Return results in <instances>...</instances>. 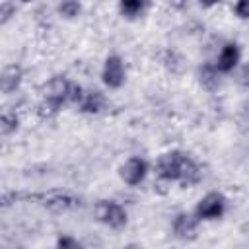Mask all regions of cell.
I'll use <instances>...</instances> for the list:
<instances>
[{
	"label": "cell",
	"instance_id": "1",
	"mask_svg": "<svg viewBox=\"0 0 249 249\" xmlns=\"http://www.w3.org/2000/svg\"><path fill=\"white\" fill-rule=\"evenodd\" d=\"M156 171L160 181H165V183L181 181L183 185H195L202 177L200 167L181 150H173L160 156Z\"/></svg>",
	"mask_w": 249,
	"mask_h": 249
},
{
	"label": "cell",
	"instance_id": "2",
	"mask_svg": "<svg viewBox=\"0 0 249 249\" xmlns=\"http://www.w3.org/2000/svg\"><path fill=\"white\" fill-rule=\"evenodd\" d=\"M93 216L97 222L113 228V230H121L126 226V212L119 202L113 200H99L93 206Z\"/></svg>",
	"mask_w": 249,
	"mask_h": 249
},
{
	"label": "cell",
	"instance_id": "3",
	"mask_svg": "<svg viewBox=\"0 0 249 249\" xmlns=\"http://www.w3.org/2000/svg\"><path fill=\"white\" fill-rule=\"evenodd\" d=\"M226 210V196L222 193H208L204 195L195 208L196 220H218Z\"/></svg>",
	"mask_w": 249,
	"mask_h": 249
},
{
	"label": "cell",
	"instance_id": "4",
	"mask_svg": "<svg viewBox=\"0 0 249 249\" xmlns=\"http://www.w3.org/2000/svg\"><path fill=\"white\" fill-rule=\"evenodd\" d=\"M126 72H124V62L119 54H109L105 58L103 70H101V80L109 89H119L124 84Z\"/></svg>",
	"mask_w": 249,
	"mask_h": 249
},
{
	"label": "cell",
	"instance_id": "5",
	"mask_svg": "<svg viewBox=\"0 0 249 249\" xmlns=\"http://www.w3.org/2000/svg\"><path fill=\"white\" fill-rule=\"evenodd\" d=\"M146 173H148V163H146L144 158H138V156L128 158V160L119 167L121 179H123L126 185H130V187L140 185V183L144 181Z\"/></svg>",
	"mask_w": 249,
	"mask_h": 249
},
{
	"label": "cell",
	"instance_id": "6",
	"mask_svg": "<svg viewBox=\"0 0 249 249\" xmlns=\"http://www.w3.org/2000/svg\"><path fill=\"white\" fill-rule=\"evenodd\" d=\"M239 58H241L239 45H237V43H226V45L222 47V51H220L218 60H216L214 66H216V70H218L220 74H228V72H231V70L237 66Z\"/></svg>",
	"mask_w": 249,
	"mask_h": 249
},
{
	"label": "cell",
	"instance_id": "7",
	"mask_svg": "<svg viewBox=\"0 0 249 249\" xmlns=\"http://www.w3.org/2000/svg\"><path fill=\"white\" fill-rule=\"evenodd\" d=\"M173 233L181 239H193L196 235V228H198V220L195 218V214H189V212H179L175 218H173Z\"/></svg>",
	"mask_w": 249,
	"mask_h": 249
},
{
	"label": "cell",
	"instance_id": "8",
	"mask_svg": "<svg viewBox=\"0 0 249 249\" xmlns=\"http://www.w3.org/2000/svg\"><path fill=\"white\" fill-rule=\"evenodd\" d=\"M23 80V70L19 64H8L0 70V91L2 93H14Z\"/></svg>",
	"mask_w": 249,
	"mask_h": 249
},
{
	"label": "cell",
	"instance_id": "9",
	"mask_svg": "<svg viewBox=\"0 0 249 249\" xmlns=\"http://www.w3.org/2000/svg\"><path fill=\"white\" fill-rule=\"evenodd\" d=\"M68 86H70V80L64 78V76H54L47 82L45 86V97L49 99H54L58 103H66V93H68Z\"/></svg>",
	"mask_w": 249,
	"mask_h": 249
},
{
	"label": "cell",
	"instance_id": "10",
	"mask_svg": "<svg viewBox=\"0 0 249 249\" xmlns=\"http://www.w3.org/2000/svg\"><path fill=\"white\" fill-rule=\"evenodd\" d=\"M105 107V95L99 89H89L84 91V97L80 101V111L88 115H95Z\"/></svg>",
	"mask_w": 249,
	"mask_h": 249
},
{
	"label": "cell",
	"instance_id": "11",
	"mask_svg": "<svg viewBox=\"0 0 249 249\" xmlns=\"http://www.w3.org/2000/svg\"><path fill=\"white\" fill-rule=\"evenodd\" d=\"M45 206L53 208V210H70V208H76L80 206V198L72 196V195H62V193H53L45 198Z\"/></svg>",
	"mask_w": 249,
	"mask_h": 249
},
{
	"label": "cell",
	"instance_id": "12",
	"mask_svg": "<svg viewBox=\"0 0 249 249\" xmlns=\"http://www.w3.org/2000/svg\"><path fill=\"white\" fill-rule=\"evenodd\" d=\"M198 78H200V84L206 88V89H216L220 86V72L216 70L214 64L206 62L198 68Z\"/></svg>",
	"mask_w": 249,
	"mask_h": 249
},
{
	"label": "cell",
	"instance_id": "13",
	"mask_svg": "<svg viewBox=\"0 0 249 249\" xmlns=\"http://www.w3.org/2000/svg\"><path fill=\"white\" fill-rule=\"evenodd\" d=\"M144 10H146V4L142 0H123V2H119V12L126 19L138 18Z\"/></svg>",
	"mask_w": 249,
	"mask_h": 249
},
{
	"label": "cell",
	"instance_id": "14",
	"mask_svg": "<svg viewBox=\"0 0 249 249\" xmlns=\"http://www.w3.org/2000/svg\"><path fill=\"white\" fill-rule=\"evenodd\" d=\"M19 126V119L14 111H2L0 113V134H12Z\"/></svg>",
	"mask_w": 249,
	"mask_h": 249
},
{
	"label": "cell",
	"instance_id": "15",
	"mask_svg": "<svg viewBox=\"0 0 249 249\" xmlns=\"http://www.w3.org/2000/svg\"><path fill=\"white\" fill-rule=\"evenodd\" d=\"M62 103L54 101V99H49V97H43V101L37 105V115L41 119H53L58 111H60Z\"/></svg>",
	"mask_w": 249,
	"mask_h": 249
},
{
	"label": "cell",
	"instance_id": "16",
	"mask_svg": "<svg viewBox=\"0 0 249 249\" xmlns=\"http://www.w3.org/2000/svg\"><path fill=\"white\" fill-rule=\"evenodd\" d=\"M58 14L62 16V18H66V19H72V18H76V16H80V12H82V4L80 2H76V0H66V2H62V4H58Z\"/></svg>",
	"mask_w": 249,
	"mask_h": 249
},
{
	"label": "cell",
	"instance_id": "17",
	"mask_svg": "<svg viewBox=\"0 0 249 249\" xmlns=\"http://www.w3.org/2000/svg\"><path fill=\"white\" fill-rule=\"evenodd\" d=\"M82 97H84V88L76 82H70L68 93H66V103H80Z\"/></svg>",
	"mask_w": 249,
	"mask_h": 249
},
{
	"label": "cell",
	"instance_id": "18",
	"mask_svg": "<svg viewBox=\"0 0 249 249\" xmlns=\"http://www.w3.org/2000/svg\"><path fill=\"white\" fill-rule=\"evenodd\" d=\"M16 10H18V6L14 2H0V25L10 21L12 16L16 14Z\"/></svg>",
	"mask_w": 249,
	"mask_h": 249
},
{
	"label": "cell",
	"instance_id": "19",
	"mask_svg": "<svg viewBox=\"0 0 249 249\" xmlns=\"http://www.w3.org/2000/svg\"><path fill=\"white\" fill-rule=\"evenodd\" d=\"M56 249H82V247H80V243H78L74 237L62 235V237H58V241H56Z\"/></svg>",
	"mask_w": 249,
	"mask_h": 249
},
{
	"label": "cell",
	"instance_id": "20",
	"mask_svg": "<svg viewBox=\"0 0 249 249\" xmlns=\"http://www.w3.org/2000/svg\"><path fill=\"white\" fill-rule=\"evenodd\" d=\"M233 12H235L241 19H245V18H247V2H237V4H233Z\"/></svg>",
	"mask_w": 249,
	"mask_h": 249
},
{
	"label": "cell",
	"instance_id": "21",
	"mask_svg": "<svg viewBox=\"0 0 249 249\" xmlns=\"http://www.w3.org/2000/svg\"><path fill=\"white\" fill-rule=\"evenodd\" d=\"M123 249H142V245L140 243H126Z\"/></svg>",
	"mask_w": 249,
	"mask_h": 249
}]
</instances>
